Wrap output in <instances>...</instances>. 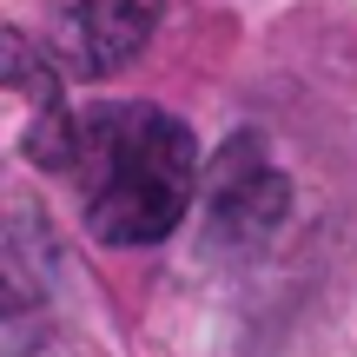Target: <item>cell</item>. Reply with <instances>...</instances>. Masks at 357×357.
I'll return each instance as SVG.
<instances>
[{"instance_id": "277c9868", "label": "cell", "mask_w": 357, "mask_h": 357, "mask_svg": "<svg viewBox=\"0 0 357 357\" xmlns=\"http://www.w3.org/2000/svg\"><path fill=\"white\" fill-rule=\"evenodd\" d=\"M159 13H166V0H60L47 53L66 79H106L126 60H139Z\"/></svg>"}, {"instance_id": "6da1fadb", "label": "cell", "mask_w": 357, "mask_h": 357, "mask_svg": "<svg viewBox=\"0 0 357 357\" xmlns=\"http://www.w3.org/2000/svg\"><path fill=\"white\" fill-rule=\"evenodd\" d=\"M26 159L73 178L86 199V231L113 252L172 238L199 192V139L153 100H113L86 113L47 106L26 126Z\"/></svg>"}, {"instance_id": "5b68a950", "label": "cell", "mask_w": 357, "mask_h": 357, "mask_svg": "<svg viewBox=\"0 0 357 357\" xmlns=\"http://www.w3.org/2000/svg\"><path fill=\"white\" fill-rule=\"evenodd\" d=\"M0 86H20L40 113H47V106H66V73L53 66V53L40 47V40L20 33V26H0Z\"/></svg>"}, {"instance_id": "7a4b0ae2", "label": "cell", "mask_w": 357, "mask_h": 357, "mask_svg": "<svg viewBox=\"0 0 357 357\" xmlns=\"http://www.w3.org/2000/svg\"><path fill=\"white\" fill-rule=\"evenodd\" d=\"M291 218V178L265 153L258 132H231L205 166V245L231 258L265 252Z\"/></svg>"}, {"instance_id": "3957f363", "label": "cell", "mask_w": 357, "mask_h": 357, "mask_svg": "<svg viewBox=\"0 0 357 357\" xmlns=\"http://www.w3.org/2000/svg\"><path fill=\"white\" fill-rule=\"evenodd\" d=\"M60 238L40 212H0V357H26L53 324Z\"/></svg>"}]
</instances>
